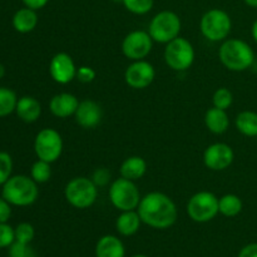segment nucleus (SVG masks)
I'll list each match as a JSON object with an SVG mask.
<instances>
[{"mask_svg": "<svg viewBox=\"0 0 257 257\" xmlns=\"http://www.w3.org/2000/svg\"><path fill=\"white\" fill-rule=\"evenodd\" d=\"M137 212L141 220L156 230H166L177 221L178 210L172 198L163 192L153 191L141 198Z\"/></svg>", "mask_w": 257, "mask_h": 257, "instance_id": "1", "label": "nucleus"}, {"mask_svg": "<svg viewBox=\"0 0 257 257\" xmlns=\"http://www.w3.org/2000/svg\"><path fill=\"white\" fill-rule=\"evenodd\" d=\"M218 58L226 69L231 72H245L255 62V52L245 40L226 39L218 49Z\"/></svg>", "mask_w": 257, "mask_h": 257, "instance_id": "2", "label": "nucleus"}, {"mask_svg": "<svg viewBox=\"0 0 257 257\" xmlns=\"http://www.w3.org/2000/svg\"><path fill=\"white\" fill-rule=\"evenodd\" d=\"M37 185L32 177L24 175L13 176L3 185L2 195L10 205L25 207L38 200L39 190Z\"/></svg>", "mask_w": 257, "mask_h": 257, "instance_id": "3", "label": "nucleus"}, {"mask_svg": "<svg viewBox=\"0 0 257 257\" xmlns=\"http://www.w3.org/2000/svg\"><path fill=\"white\" fill-rule=\"evenodd\" d=\"M65 201L72 207L78 210H85L92 207L98 198V187L92 178L74 177L64 187Z\"/></svg>", "mask_w": 257, "mask_h": 257, "instance_id": "4", "label": "nucleus"}, {"mask_svg": "<svg viewBox=\"0 0 257 257\" xmlns=\"http://www.w3.org/2000/svg\"><path fill=\"white\" fill-rule=\"evenodd\" d=\"M181 28H182L181 18L175 12L162 10L151 19L147 32L150 33L153 42L167 44L180 37Z\"/></svg>", "mask_w": 257, "mask_h": 257, "instance_id": "5", "label": "nucleus"}, {"mask_svg": "<svg viewBox=\"0 0 257 257\" xmlns=\"http://www.w3.org/2000/svg\"><path fill=\"white\" fill-rule=\"evenodd\" d=\"M231 29L232 20L230 15L222 9H210L201 18L200 30L203 37L210 42H223L228 38Z\"/></svg>", "mask_w": 257, "mask_h": 257, "instance_id": "6", "label": "nucleus"}, {"mask_svg": "<svg viewBox=\"0 0 257 257\" xmlns=\"http://www.w3.org/2000/svg\"><path fill=\"white\" fill-rule=\"evenodd\" d=\"M108 197L118 211L137 210L141 202V192L135 181L119 177L113 181L108 190Z\"/></svg>", "mask_w": 257, "mask_h": 257, "instance_id": "7", "label": "nucleus"}, {"mask_svg": "<svg viewBox=\"0 0 257 257\" xmlns=\"http://www.w3.org/2000/svg\"><path fill=\"white\" fill-rule=\"evenodd\" d=\"M163 58H165L167 67L172 70L186 72L192 67L193 62H195L196 52L190 40L182 37H177L172 42L166 44Z\"/></svg>", "mask_w": 257, "mask_h": 257, "instance_id": "8", "label": "nucleus"}, {"mask_svg": "<svg viewBox=\"0 0 257 257\" xmlns=\"http://www.w3.org/2000/svg\"><path fill=\"white\" fill-rule=\"evenodd\" d=\"M186 210H187L188 217L195 222H210L220 213L218 197L210 191H200L188 200Z\"/></svg>", "mask_w": 257, "mask_h": 257, "instance_id": "9", "label": "nucleus"}, {"mask_svg": "<svg viewBox=\"0 0 257 257\" xmlns=\"http://www.w3.org/2000/svg\"><path fill=\"white\" fill-rule=\"evenodd\" d=\"M63 138L54 128H43L34 140V151L38 160L57 162L63 153Z\"/></svg>", "mask_w": 257, "mask_h": 257, "instance_id": "10", "label": "nucleus"}, {"mask_svg": "<svg viewBox=\"0 0 257 257\" xmlns=\"http://www.w3.org/2000/svg\"><path fill=\"white\" fill-rule=\"evenodd\" d=\"M153 48V39L146 30H133L122 40V53L127 59L142 60L150 55Z\"/></svg>", "mask_w": 257, "mask_h": 257, "instance_id": "11", "label": "nucleus"}, {"mask_svg": "<svg viewBox=\"0 0 257 257\" xmlns=\"http://www.w3.org/2000/svg\"><path fill=\"white\" fill-rule=\"evenodd\" d=\"M155 78V67L145 59L132 62L124 72L125 83L133 89H146L152 84Z\"/></svg>", "mask_w": 257, "mask_h": 257, "instance_id": "12", "label": "nucleus"}, {"mask_svg": "<svg viewBox=\"0 0 257 257\" xmlns=\"http://www.w3.org/2000/svg\"><path fill=\"white\" fill-rule=\"evenodd\" d=\"M235 152L227 143L217 142L208 146L203 152V163L211 171H225L232 165Z\"/></svg>", "mask_w": 257, "mask_h": 257, "instance_id": "13", "label": "nucleus"}, {"mask_svg": "<svg viewBox=\"0 0 257 257\" xmlns=\"http://www.w3.org/2000/svg\"><path fill=\"white\" fill-rule=\"evenodd\" d=\"M77 69L73 58L68 53H57L49 62V74L58 84H68L75 79Z\"/></svg>", "mask_w": 257, "mask_h": 257, "instance_id": "14", "label": "nucleus"}, {"mask_svg": "<svg viewBox=\"0 0 257 257\" xmlns=\"http://www.w3.org/2000/svg\"><path fill=\"white\" fill-rule=\"evenodd\" d=\"M103 118V110L99 103L92 99H84L79 102L77 112L74 114L75 122L83 130H94L100 124Z\"/></svg>", "mask_w": 257, "mask_h": 257, "instance_id": "15", "label": "nucleus"}, {"mask_svg": "<svg viewBox=\"0 0 257 257\" xmlns=\"http://www.w3.org/2000/svg\"><path fill=\"white\" fill-rule=\"evenodd\" d=\"M78 105H79V99L74 94L63 92L58 93L50 99L49 110L54 117L65 119L75 114Z\"/></svg>", "mask_w": 257, "mask_h": 257, "instance_id": "16", "label": "nucleus"}, {"mask_svg": "<svg viewBox=\"0 0 257 257\" xmlns=\"http://www.w3.org/2000/svg\"><path fill=\"white\" fill-rule=\"evenodd\" d=\"M18 117L25 123L37 122L42 114V104L39 100L30 95H24L19 98L15 108Z\"/></svg>", "mask_w": 257, "mask_h": 257, "instance_id": "17", "label": "nucleus"}, {"mask_svg": "<svg viewBox=\"0 0 257 257\" xmlns=\"http://www.w3.org/2000/svg\"><path fill=\"white\" fill-rule=\"evenodd\" d=\"M125 248L122 241L113 235H105L95 245V257H124Z\"/></svg>", "mask_w": 257, "mask_h": 257, "instance_id": "18", "label": "nucleus"}, {"mask_svg": "<svg viewBox=\"0 0 257 257\" xmlns=\"http://www.w3.org/2000/svg\"><path fill=\"white\" fill-rule=\"evenodd\" d=\"M205 124L213 135H223L230 128V118L226 110L212 107L206 112Z\"/></svg>", "mask_w": 257, "mask_h": 257, "instance_id": "19", "label": "nucleus"}, {"mask_svg": "<svg viewBox=\"0 0 257 257\" xmlns=\"http://www.w3.org/2000/svg\"><path fill=\"white\" fill-rule=\"evenodd\" d=\"M147 172V162L140 156H131L125 158L119 167L120 177L130 181H138Z\"/></svg>", "mask_w": 257, "mask_h": 257, "instance_id": "20", "label": "nucleus"}, {"mask_svg": "<svg viewBox=\"0 0 257 257\" xmlns=\"http://www.w3.org/2000/svg\"><path fill=\"white\" fill-rule=\"evenodd\" d=\"M141 223L143 222L138 215L137 210L122 211L117 217V221H115V230L122 236H133L138 232Z\"/></svg>", "mask_w": 257, "mask_h": 257, "instance_id": "21", "label": "nucleus"}, {"mask_svg": "<svg viewBox=\"0 0 257 257\" xmlns=\"http://www.w3.org/2000/svg\"><path fill=\"white\" fill-rule=\"evenodd\" d=\"M38 25V14L37 10H33L30 8H23L19 9L13 17V27L17 32L22 34L33 32Z\"/></svg>", "mask_w": 257, "mask_h": 257, "instance_id": "22", "label": "nucleus"}, {"mask_svg": "<svg viewBox=\"0 0 257 257\" xmlns=\"http://www.w3.org/2000/svg\"><path fill=\"white\" fill-rule=\"evenodd\" d=\"M236 130L246 137H257V113L252 110H243L235 119Z\"/></svg>", "mask_w": 257, "mask_h": 257, "instance_id": "23", "label": "nucleus"}, {"mask_svg": "<svg viewBox=\"0 0 257 257\" xmlns=\"http://www.w3.org/2000/svg\"><path fill=\"white\" fill-rule=\"evenodd\" d=\"M242 200L237 195L227 193L218 198V211L225 217H236L242 211Z\"/></svg>", "mask_w": 257, "mask_h": 257, "instance_id": "24", "label": "nucleus"}, {"mask_svg": "<svg viewBox=\"0 0 257 257\" xmlns=\"http://www.w3.org/2000/svg\"><path fill=\"white\" fill-rule=\"evenodd\" d=\"M18 97L14 90L0 87V117L12 114L17 108Z\"/></svg>", "mask_w": 257, "mask_h": 257, "instance_id": "25", "label": "nucleus"}, {"mask_svg": "<svg viewBox=\"0 0 257 257\" xmlns=\"http://www.w3.org/2000/svg\"><path fill=\"white\" fill-rule=\"evenodd\" d=\"M52 163L45 162V161L38 160L33 163L32 170H30V177L37 183H45L52 177Z\"/></svg>", "mask_w": 257, "mask_h": 257, "instance_id": "26", "label": "nucleus"}, {"mask_svg": "<svg viewBox=\"0 0 257 257\" xmlns=\"http://www.w3.org/2000/svg\"><path fill=\"white\" fill-rule=\"evenodd\" d=\"M233 103V94L228 88L221 87L215 90L212 95L213 107L220 108V109L227 110Z\"/></svg>", "mask_w": 257, "mask_h": 257, "instance_id": "27", "label": "nucleus"}, {"mask_svg": "<svg viewBox=\"0 0 257 257\" xmlns=\"http://www.w3.org/2000/svg\"><path fill=\"white\" fill-rule=\"evenodd\" d=\"M125 9L135 15H145L152 10L155 0H122Z\"/></svg>", "mask_w": 257, "mask_h": 257, "instance_id": "28", "label": "nucleus"}, {"mask_svg": "<svg viewBox=\"0 0 257 257\" xmlns=\"http://www.w3.org/2000/svg\"><path fill=\"white\" fill-rule=\"evenodd\" d=\"M15 241L23 243H30L35 236V230L33 225L28 222H22L14 228Z\"/></svg>", "mask_w": 257, "mask_h": 257, "instance_id": "29", "label": "nucleus"}, {"mask_svg": "<svg viewBox=\"0 0 257 257\" xmlns=\"http://www.w3.org/2000/svg\"><path fill=\"white\" fill-rule=\"evenodd\" d=\"M9 257H37V253L29 243L14 241L9 247Z\"/></svg>", "mask_w": 257, "mask_h": 257, "instance_id": "30", "label": "nucleus"}, {"mask_svg": "<svg viewBox=\"0 0 257 257\" xmlns=\"http://www.w3.org/2000/svg\"><path fill=\"white\" fill-rule=\"evenodd\" d=\"M13 171V160L9 153L0 152V186L4 185L10 177Z\"/></svg>", "mask_w": 257, "mask_h": 257, "instance_id": "31", "label": "nucleus"}, {"mask_svg": "<svg viewBox=\"0 0 257 257\" xmlns=\"http://www.w3.org/2000/svg\"><path fill=\"white\" fill-rule=\"evenodd\" d=\"M15 241V231L10 225L0 223V248L10 247Z\"/></svg>", "mask_w": 257, "mask_h": 257, "instance_id": "32", "label": "nucleus"}, {"mask_svg": "<svg viewBox=\"0 0 257 257\" xmlns=\"http://www.w3.org/2000/svg\"><path fill=\"white\" fill-rule=\"evenodd\" d=\"M97 77V72L93 69L92 67H88V65H82L77 69V78L80 83H84V84H88V83H92L93 80Z\"/></svg>", "mask_w": 257, "mask_h": 257, "instance_id": "33", "label": "nucleus"}, {"mask_svg": "<svg viewBox=\"0 0 257 257\" xmlns=\"http://www.w3.org/2000/svg\"><path fill=\"white\" fill-rule=\"evenodd\" d=\"M92 181L97 187H104L110 181V172L104 167L97 168L92 175Z\"/></svg>", "mask_w": 257, "mask_h": 257, "instance_id": "34", "label": "nucleus"}, {"mask_svg": "<svg viewBox=\"0 0 257 257\" xmlns=\"http://www.w3.org/2000/svg\"><path fill=\"white\" fill-rule=\"evenodd\" d=\"M12 216V207L10 203L4 197L0 198V223H5L9 221Z\"/></svg>", "mask_w": 257, "mask_h": 257, "instance_id": "35", "label": "nucleus"}, {"mask_svg": "<svg viewBox=\"0 0 257 257\" xmlns=\"http://www.w3.org/2000/svg\"><path fill=\"white\" fill-rule=\"evenodd\" d=\"M237 257H257V242L248 243L245 247L241 248Z\"/></svg>", "mask_w": 257, "mask_h": 257, "instance_id": "36", "label": "nucleus"}, {"mask_svg": "<svg viewBox=\"0 0 257 257\" xmlns=\"http://www.w3.org/2000/svg\"><path fill=\"white\" fill-rule=\"evenodd\" d=\"M27 8H30L33 10H39L43 9L45 5L49 3V0H22Z\"/></svg>", "mask_w": 257, "mask_h": 257, "instance_id": "37", "label": "nucleus"}, {"mask_svg": "<svg viewBox=\"0 0 257 257\" xmlns=\"http://www.w3.org/2000/svg\"><path fill=\"white\" fill-rule=\"evenodd\" d=\"M251 35H252L253 40L257 43V19L253 22L252 28H251Z\"/></svg>", "mask_w": 257, "mask_h": 257, "instance_id": "38", "label": "nucleus"}, {"mask_svg": "<svg viewBox=\"0 0 257 257\" xmlns=\"http://www.w3.org/2000/svg\"><path fill=\"white\" fill-rule=\"evenodd\" d=\"M246 5L251 8H257V0H243Z\"/></svg>", "mask_w": 257, "mask_h": 257, "instance_id": "39", "label": "nucleus"}, {"mask_svg": "<svg viewBox=\"0 0 257 257\" xmlns=\"http://www.w3.org/2000/svg\"><path fill=\"white\" fill-rule=\"evenodd\" d=\"M5 75V68H4V65L2 64V63H0V79H2L3 77H4Z\"/></svg>", "mask_w": 257, "mask_h": 257, "instance_id": "40", "label": "nucleus"}, {"mask_svg": "<svg viewBox=\"0 0 257 257\" xmlns=\"http://www.w3.org/2000/svg\"><path fill=\"white\" fill-rule=\"evenodd\" d=\"M131 257H148V256L142 255V253H138V255H133V256H131Z\"/></svg>", "mask_w": 257, "mask_h": 257, "instance_id": "41", "label": "nucleus"}, {"mask_svg": "<svg viewBox=\"0 0 257 257\" xmlns=\"http://www.w3.org/2000/svg\"><path fill=\"white\" fill-rule=\"evenodd\" d=\"M113 2H122V0H113Z\"/></svg>", "mask_w": 257, "mask_h": 257, "instance_id": "42", "label": "nucleus"}]
</instances>
